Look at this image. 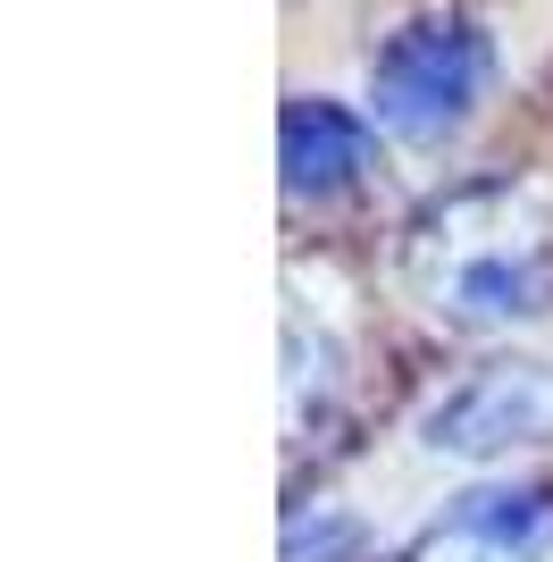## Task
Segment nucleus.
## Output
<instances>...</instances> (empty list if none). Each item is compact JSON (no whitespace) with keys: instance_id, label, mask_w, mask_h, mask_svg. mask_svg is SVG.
Listing matches in <instances>:
<instances>
[{"instance_id":"f257e3e1","label":"nucleus","mask_w":553,"mask_h":562,"mask_svg":"<svg viewBox=\"0 0 553 562\" xmlns=\"http://www.w3.org/2000/svg\"><path fill=\"white\" fill-rule=\"evenodd\" d=\"M403 278L444 328H511L553 303V211L529 186H461L403 235Z\"/></svg>"},{"instance_id":"f03ea898","label":"nucleus","mask_w":553,"mask_h":562,"mask_svg":"<svg viewBox=\"0 0 553 562\" xmlns=\"http://www.w3.org/2000/svg\"><path fill=\"white\" fill-rule=\"evenodd\" d=\"M486 85H495V43L478 18H411L369 50V126H386L411 151L453 143L478 117Z\"/></svg>"},{"instance_id":"7ed1b4c3","label":"nucleus","mask_w":553,"mask_h":562,"mask_svg":"<svg viewBox=\"0 0 553 562\" xmlns=\"http://www.w3.org/2000/svg\"><path fill=\"white\" fill-rule=\"evenodd\" d=\"M428 453L453 462H511L553 446V361H486L461 386H444L419 420Z\"/></svg>"},{"instance_id":"20e7f679","label":"nucleus","mask_w":553,"mask_h":562,"mask_svg":"<svg viewBox=\"0 0 553 562\" xmlns=\"http://www.w3.org/2000/svg\"><path fill=\"white\" fill-rule=\"evenodd\" d=\"M545 554H553L545 487H470L403 546V562H545Z\"/></svg>"},{"instance_id":"39448f33","label":"nucleus","mask_w":553,"mask_h":562,"mask_svg":"<svg viewBox=\"0 0 553 562\" xmlns=\"http://www.w3.org/2000/svg\"><path fill=\"white\" fill-rule=\"evenodd\" d=\"M276 151H285V193L294 202H327L369 177V117L345 101L302 93L285 101V126H276Z\"/></svg>"}]
</instances>
